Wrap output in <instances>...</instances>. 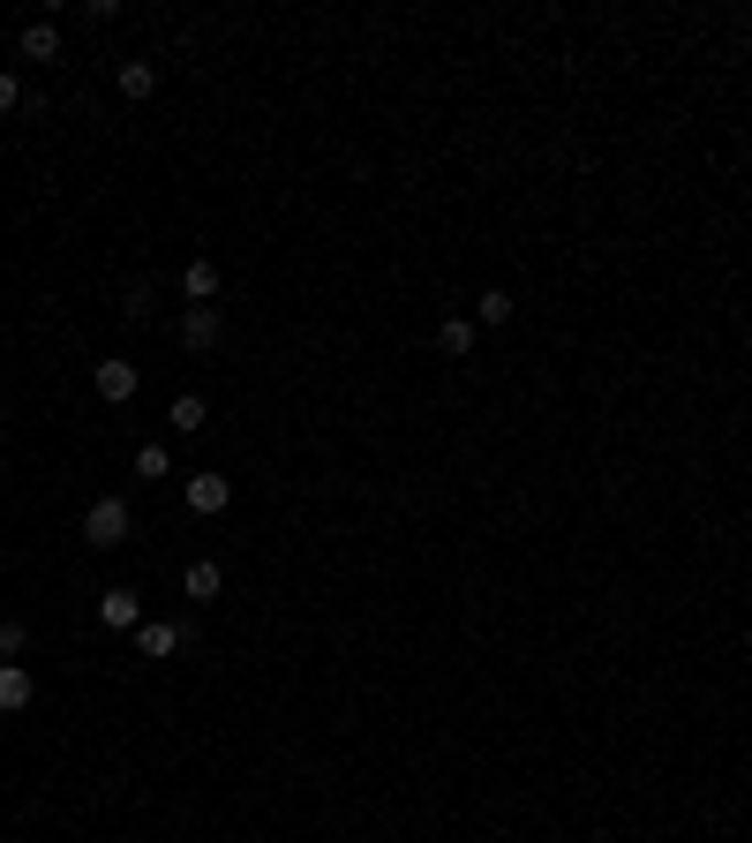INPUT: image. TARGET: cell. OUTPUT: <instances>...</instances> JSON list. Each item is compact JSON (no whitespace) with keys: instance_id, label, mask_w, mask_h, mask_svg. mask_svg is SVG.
<instances>
[{"instance_id":"4fadbf2b","label":"cell","mask_w":752,"mask_h":843,"mask_svg":"<svg viewBox=\"0 0 752 843\" xmlns=\"http://www.w3.org/2000/svg\"><path fill=\"white\" fill-rule=\"evenodd\" d=\"M173 429H189V437H196V429H204V422H211V407H204V399H196V392H181V399H173Z\"/></svg>"},{"instance_id":"3957f363","label":"cell","mask_w":752,"mask_h":843,"mask_svg":"<svg viewBox=\"0 0 752 843\" xmlns=\"http://www.w3.org/2000/svg\"><path fill=\"white\" fill-rule=\"evenodd\" d=\"M136 655H143V663H166V655H181V626H166V618L136 626Z\"/></svg>"},{"instance_id":"9a60e30c","label":"cell","mask_w":752,"mask_h":843,"mask_svg":"<svg viewBox=\"0 0 752 843\" xmlns=\"http://www.w3.org/2000/svg\"><path fill=\"white\" fill-rule=\"evenodd\" d=\"M23 648H31V626L23 618H0V663H15Z\"/></svg>"},{"instance_id":"5bb4252c","label":"cell","mask_w":752,"mask_h":843,"mask_svg":"<svg viewBox=\"0 0 752 843\" xmlns=\"http://www.w3.org/2000/svg\"><path fill=\"white\" fill-rule=\"evenodd\" d=\"M504 317H512V295H504V287L474 295V324H504Z\"/></svg>"},{"instance_id":"2e32d148","label":"cell","mask_w":752,"mask_h":843,"mask_svg":"<svg viewBox=\"0 0 752 843\" xmlns=\"http://www.w3.org/2000/svg\"><path fill=\"white\" fill-rule=\"evenodd\" d=\"M166 445H136V474H143V482H159V474H166Z\"/></svg>"},{"instance_id":"52a82bcc","label":"cell","mask_w":752,"mask_h":843,"mask_svg":"<svg viewBox=\"0 0 752 843\" xmlns=\"http://www.w3.org/2000/svg\"><path fill=\"white\" fill-rule=\"evenodd\" d=\"M181 339H189V354H211V346L226 339V324H218V309H189V317H181Z\"/></svg>"},{"instance_id":"6da1fadb","label":"cell","mask_w":752,"mask_h":843,"mask_svg":"<svg viewBox=\"0 0 752 843\" xmlns=\"http://www.w3.org/2000/svg\"><path fill=\"white\" fill-rule=\"evenodd\" d=\"M128 527H136V520H128L121 498H98V505L84 512V543H90V549H121V543H128Z\"/></svg>"},{"instance_id":"5b68a950","label":"cell","mask_w":752,"mask_h":843,"mask_svg":"<svg viewBox=\"0 0 752 843\" xmlns=\"http://www.w3.org/2000/svg\"><path fill=\"white\" fill-rule=\"evenodd\" d=\"M39 701V685H31V671L23 663H0V716H23Z\"/></svg>"},{"instance_id":"e0dca14e","label":"cell","mask_w":752,"mask_h":843,"mask_svg":"<svg viewBox=\"0 0 752 843\" xmlns=\"http://www.w3.org/2000/svg\"><path fill=\"white\" fill-rule=\"evenodd\" d=\"M15 106H23V84H15V76L0 68V114H15Z\"/></svg>"},{"instance_id":"9c48e42d","label":"cell","mask_w":752,"mask_h":843,"mask_svg":"<svg viewBox=\"0 0 752 843\" xmlns=\"http://www.w3.org/2000/svg\"><path fill=\"white\" fill-rule=\"evenodd\" d=\"M181 295H189V309H211V295H218V264H211V256H196V264L181 271Z\"/></svg>"},{"instance_id":"7c38bea8","label":"cell","mask_w":752,"mask_h":843,"mask_svg":"<svg viewBox=\"0 0 752 843\" xmlns=\"http://www.w3.org/2000/svg\"><path fill=\"white\" fill-rule=\"evenodd\" d=\"M23 61H61V31H53V23H31V31H23Z\"/></svg>"},{"instance_id":"8fae6325","label":"cell","mask_w":752,"mask_h":843,"mask_svg":"<svg viewBox=\"0 0 752 843\" xmlns=\"http://www.w3.org/2000/svg\"><path fill=\"white\" fill-rule=\"evenodd\" d=\"M437 346H444L452 362H466V354H474V317H444V324H437Z\"/></svg>"},{"instance_id":"ba28073f","label":"cell","mask_w":752,"mask_h":843,"mask_svg":"<svg viewBox=\"0 0 752 843\" xmlns=\"http://www.w3.org/2000/svg\"><path fill=\"white\" fill-rule=\"evenodd\" d=\"M181 595H189V602H218V595H226V573H218L211 557H196V565L181 573Z\"/></svg>"},{"instance_id":"8992f818","label":"cell","mask_w":752,"mask_h":843,"mask_svg":"<svg viewBox=\"0 0 752 843\" xmlns=\"http://www.w3.org/2000/svg\"><path fill=\"white\" fill-rule=\"evenodd\" d=\"M98 626H114V632H136V626H143L136 588H106V595H98Z\"/></svg>"},{"instance_id":"30bf717a","label":"cell","mask_w":752,"mask_h":843,"mask_svg":"<svg viewBox=\"0 0 752 843\" xmlns=\"http://www.w3.org/2000/svg\"><path fill=\"white\" fill-rule=\"evenodd\" d=\"M114 84H121V98H151V90H159V68H151V61H121Z\"/></svg>"},{"instance_id":"7a4b0ae2","label":"cell","mask_w":752,"mask_h":843,"mask_svg":"<svg viewBox=\"0 0 752 843\" xmlns=\"http://www.w3.org/2000/svg\"><path fill=\"white\" fill-rule=\"evenodd\" d=\"M90 384H98L106 407H128V399H136V362H114V354H106V362L90 370Z\"/></svg>"},{"instance_id":"277c9868","label":"cell","mask_w":752,"mask_h":843,"mask_svg":"<svg viewBox=\"0 0 752 843\" xmlns=\"http://www.w3.org/2000/svg\"><path fill=\"white\" fill-rule=\"evenodd\" d=\"M181 498H189V512H226L234 505V482H226V474H196V482H189V490H181Z\"/></svg>"}]
</instances>
